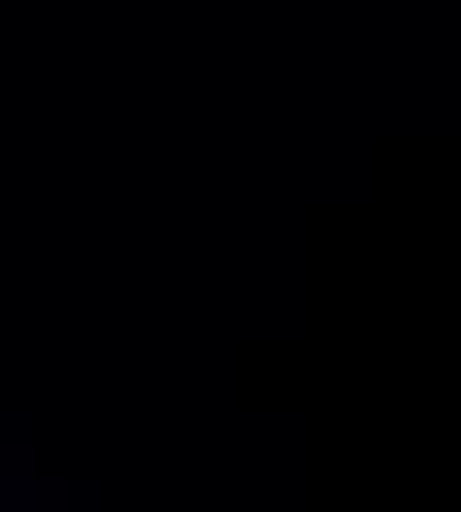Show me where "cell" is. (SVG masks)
Instances as JSON below:
<instances>
[]
</instances>
